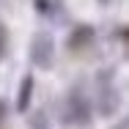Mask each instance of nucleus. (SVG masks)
<instances>
[{"label":"nucleus","mask_w":129,"mask_h":129,"mask_svg":"<svg viewBox=\"0 0 129 129\" xmlns=\"http://www.w3.org/2000/svg\"><path fill=\"white\" fill-rule=\"evenodd\" d=\"M63 118L69 121V124H88L91 121V102L82 96V91H72L69 96H66V102H63Z\"/></svg>","instance_id":"f257e3e1"},{"label":"nucleus","mask_w":129,"mask_h":129,"mask_svg":"<svg viewBox=\"0 0 129 129\" xmlns=\"http://www.w3.org/2000/svg\"><path fill=\"white\" fill-rule=\"evenodd\" d=\"M30 58L41 69H50L52 66V60H55V41H52L50 33H36L33 47H30Z\"/></svg>","instance_id":"f03ea898"},{"label":"nucleus","mask_w":129,"mask_h":129,"mask_svg":"<svg viewBox=\"0 0 129 129\" xmlns=\"http://www.w3.org/2000/svg\"><path fill=\"white\" fill-rule=\"evenodd\" d=\"M30 96H33V77L27 74L22 80V88H19V96H17V110L19 113H25L27 107H30Z\"/></svg>","instance_id":"7ed1b4c3"},{"label":"nucleus","mask_w":129,"mask_h":129,"mask_svg":"<svg viewBox=\"0 0 129 129\" xmlns=\"http://www.w3.org/2000/svg\"><path fill=\"white\" fill-rule=\"evenodd\" d=\"M118 107V93L113 91V85H102V102H99V110L102 113H113Z\"/></svg>","instance_id":"20e7f679"},{"label":"nucleus","mask_w":129,"mask_h":129,"mask_svg":"<svg viewBox=\"0 0 129 129\" xmlns=\"http://www.w3.org/2000/svg\"><path fill=\"white\" fill-rule=\"evenodd\" d=\"M6 50H8V33H6V27L0 25V58L6 55Z\"/></svg>","instance_id":"39448f33"},{"label":"nucleus","mask_w":129,"mask_h":129,"mask_svg":"<svg viewBox=\"0 0 129 129\" xmlns=\"http://www.w3.org/2000/svg\"><path fill=\"white\" fill-rule=\"evenodd\" d=\"M36 8L39 11H47V0H36Z\"/></svg>","instance_id":"423d86ee"},{"label":"nucleus","mask_w":129,"mask_h":129,"mask_svg":"<svg viewBox=\"0 0 129 129\" xmlns=\"http://www.w3.org/2000/svg\"><path fill=\"white\" fill-rule=\"evenodd\" d=\"M3 115H6V104L0 102V121H3Z\"/></svg>","instance_id":"0eeeda50"}]
</instances>
